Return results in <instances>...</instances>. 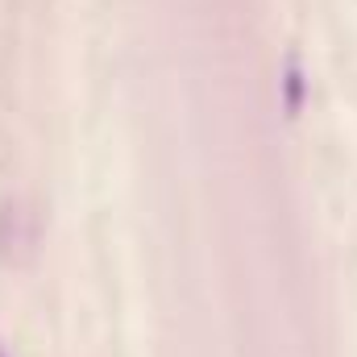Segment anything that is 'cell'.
<instances>
[{
    "label": "cell",
    "instance_id": "1",
    "mask_svg": "<svg viewBox=\"0 0 357 357\" xmlns=\"http://www.w3.org/2000/svg\"><path fill=\"white\" fill-rule=\"evenodd\" d=\"M282 96H287V112L295 116L303 108V71L299 59H287V75H282Z\"/></svg>",
    "mask_w": 357,
    "mask_h": 357
},
{
    "label": "cell",
    "instance_id": "2",
    "mask_svg": "<svg viewBox=\"0 0 357 357\" xmlns=\"http://www.w3.org/2000/svg\"><path fill=\"white\" fill-rule=\"evenodd\" d=\"M0 357H4V354H0Z\"/></svg>",
    "mask_w": 357,
    "mask_h": 357
}]
</instances>
